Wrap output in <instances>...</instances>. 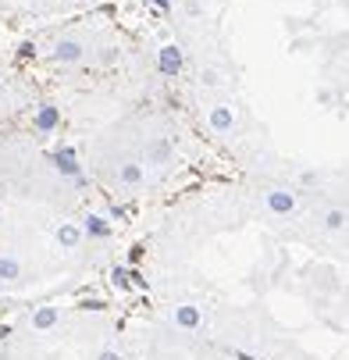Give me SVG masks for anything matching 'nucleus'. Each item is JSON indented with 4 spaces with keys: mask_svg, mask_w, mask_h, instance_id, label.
<instances>
[{
    "mask_svg": "<svg viewBox=\"0 0 349 360\" xmlns=\"http://www.w3.org/2000/svg\"><path fill=\"white\" fill-rule=\"evenodd\" d=\"M199 86H204V89H218L221 86V72L218 68H199Z\"/></svg>",
    "mask_w": 349,
    "mask_h": 360,
    "instance_id": "obj_15",
    "label": "nucleus"
},
{
    "mask_svg": "<svg viewBox=\"0 0 349 360\" xmlns=\"http://www.w3.org/2000/svg\"><path fill=\"white\" fill-rule=\"evenodd\" d=\"M82 232H86L89 243H107V239L114 236V225H111L104 214H86V218H82Z\"/></svg>",
    "mask_w": 349,
    "mask_h": 360,
    "instance_id": "obj_11",
    "label": "nucleus"
},
{
    "mask_svg": "<svg viewBox=\"0 0 349 360\" xmlns=\"http://www.w3.org/2000/svg\"><path fill=\"white\" fill-rule=\"evenodd\" d=\"M314 221H317L321 232H342V229L349 225V211H345V207H321V211L314 214Z\"/></svg>",
    "mask_w": 349,
    "mask_h": 360,
    "instance_id": "obj_12",
    "label": "nucleus"
},
{
    "mask_svg": "<svg viewBox=\"0 0 349 360\" xmlns=\"http://www.w3.org/2000/svg\"><path fill=\"white\" fill-rule=\"evenodd\" d=\"M235 122L239 118H235V104H232V100H218V104L207 108V125H211L214 136H232Z\"/></svg>",
    "mask_w": 349,
    "mask_h": 360,
    "instance_id": "obj_5",
    "label": "nucleus"
},
{
    "mask_svg": "<svg viewBox=\"0 0 349 360\" xmlns=\"http://www.w3.org/2000/svg\"><path fill=\"white\" fill-rule=\"evenodd\" d=\"M50 168H54V175H61L65 182H79L82 179V161H79L75 146H68V143H61L54 153H50Z\"/></svg>",
    "mask_w": 349,
    "mask_h": 360,
    "instance_id": "obj_3",
    "label": "nucleus"
},
{
    "mask_svg": "<svg viewBox=\"0 0 349 360\" xmlns=\"http://www.w3.org/2000/svg\"><path fill=\"white\" fill-rule=\"evenodd\" d=\"M143 253H146V246H143V243H136V246L129 250V264H139V261H143Z\"/></svg>",
    "mask_w": 349,
    "mask_h": 360,
    "instance_id": "obj_17",
    "label": "nucleus"
},
{
    "mask_svg": "<svg viewBox=\"0 0 349 360\" xmlns=\"http://www.w3.org/2000/svg\"><path fill=\"white\" fill-rule=\"evenodd\" d=\"M89 58V43L82 36H61L54 43V50H50V61L61 65V68H75Z\"/></svg>",
    "mask_w": 349,
    "mask_h": 360,
    "instance_id": "obj_1",
    "label": "nucleus"
},
{
    "mask_svg": "<svg viewBox=\"0 0 349 360\" xmlns=\"http://www.w3.org/2000/svg\"><path fill=\"white\" fill-rule=\"evenodd\" d=\"M93 360H121V349H118V346H104V349H100Z\"/></svg>",
    "mask_w": 349,
    "mask_h": 360,
    "instance_id": "obj_16",
    "label": "nucleus"
},
{
    "mask_svg": "<svg viewBox=\"0 0 349 360\" xmlns=\"http://www.w3.org/2000/svg\"><path fill=\"white\" fill-rule=\"evenodd\" d=\"M296 207H299V193H296V189H289V186H271V189H264V211H268V214L289 218V214H296Z\"/></svg>",
    "mask_w": 349,
    "mask_h": 360,
    "instance_id": "obj_2",
    "label": "nucleus"
},
{
    "mask_svg": "<svg viewBox=\"0 0 349 360\" xmlns=\"http://www.w3.org/2000/svg\"><path fill=\"white\" fill-rule=\"evenodd\" d=\"M143 168H168L175 161V146L168 136H150L146 146H143Z\"/></svg>",
    "mask_w": 349,
    "mask_h": 360,
    "instance_id": "obj_4",
    "label": "nucleus"
},
{
    "mask_svg": "<svg viewBox=\"0 0 349 360\" xmlns=\"http://www.w3.org/2000/svg\"><path fill=\"white\" fill-rule=\"evenodd\" d=\"M54 243H58L65 253H75V250L86 246V232H82L79 221H61V225L54 229Z\"/></svg>",
    "mask_w": 349,
    "mask_h": 360,
    "instance_id": "obj_8",
    "label": "nucleus"
},
{
    "mask_svg": "<svg viewBox=\"0 0 349 360\" xmlns=\"http://www.w3.org/2000/svg\"><path fill=\"white\" fill-rule=\"evenodd\" d=\"M32 129L39 132V136H54L58 129H61V108L58 104H39L36 111H32Z\"/></svg>",
    "mask_w": 349,
    "mask_h": 360,
    "instance_id": "obj_7",
    "label": "nucleus"
},
{
    "mask_svg": "<svg viewBox=\"0 0 349 360\" xmlns=\"http://www.w3.org/2000/svg\"><path fill=\"white\" fill-rule=\"evenodd\" d=\"M0 93H4V89H0Z\"/></svg>",
    "mask_w": 349,
    "mask_h": 360,
    "instance_id": "obj_19",
    "label": "nucleus"
},
{
    "mask_svg": "<svg viewBox=\"0 0 349 360\" xmlns=\"http://www.w3.org/2000/svg\"><path fill=\"white\" fill-rule=\"evenodd\" d=\"M146 182V168H143V161H121L118 165V186H125V189H139Z\"/></svg>",
    "mask_w": 349,
    "mask_h": 360,
    "instance_id": "obj_13",
    "label": "nucleus"
},
{
    "mask_svg": "<svg viewBox=\"0 0 349 360\" xmlns=\"http://www.w3.org/2000/svg\"><path fill=\"white\" fill-rule=\"evenodd\" d=\"M317 104H321V108L331 104V89H317Z\"/></svg>",
    "mask_w": 349,
    "mask_h": 360,
    "instance_id": "obj_18",
    "label": "nucleus"
},
{
    "mask_svg": "<svg viewBox=\"0 0 349 360\" xmlns=\"http://www.w3.org/2000/svg\"><path fill=\"white\" fill-rule=\"evenodd\" d=\"M61 318H65V311L61 307H54V303H43V307H36L32 311V332H54L58 325H61Z\"/></svg>",
    "mask_w": 349,
    "mask_h": 360,
    "instance_id": "obj_10",
    "label": "nucleus"
},
{
    "mask_svg": "<svg viewBox=\"0 0 349 360\" xmlns=\"http://www.w3.org/2000/svg\"><path fill=\"white\" fill-rule=\"evenodd\" d=\"M25 278V268L15 253H0V282L4 285H18Z\"/></svg>",
    "mask_w": 349,
    "mask_h": 360,
    "instance_id": "obj_14",
    "label": "nucleus"
},
{
    "mask_svg": "<svg viewBox=\"0 0 349 360\" xmlns=\"http://www.w3.org/2000/svg\"><path fill=\"white\" fill-rule=\"evenodd\" d=\"M182 65H185V50H182L178 43H164V46L157 50V72H161L164 79H175V75L182 72Z\"/></svg>",
    "mask_w": 349,
    "mask_h": 360,
    "instance_id": "obj_6",
    "label": "nucleus"
},
{
    "mask_svg": "<svg viewBox=\"0 0 349 360\" xmlns=\"http://www.w3.org/2000/svg\"><path fill=\"white\" fill-rule=\"evenodd\" d=\"M171 325L182 328V332H196L204 325V314H199L196 303H178V307H171Z\"/></svg>",
    "mask_w": 349,
    "mask_h": 360,
    "instance_id": "obj_9",
    "label": "nucleus"
}]
</instances>
